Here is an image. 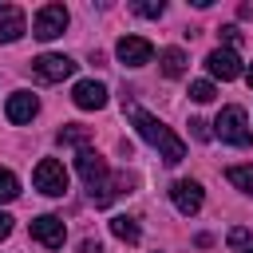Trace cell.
<instances>
[{"label": "cell", "instance_id": "30bf717a", "mask_svg": "<svg viewBox=\"0 0 253 253\" xmlns=\"http://www.w3.org/2000/svg\"><path fill=\"white\" fill-rule=\"evenodd\" d=\"M202 198H206V194H202V186H198L194 178H182V182H174V186H170V202H174V206H178V213H186V217L202 210Z\"/></svg>", "mask_w": 253, "mask_h": 253}, {"label": "cell", "instance_id": "603a6c76", "mask_svg": "<svg viewBox=\"0 0 253 253\" xmlns=\"http://www.w3.org/2000/svg\"><path fill=\"white\" fill-rule=\"evenodd\" d=\"M79 253H103V245H99V241H91V237H87V241H79Z\"/></svg>", "mask_w": 253, "mask_h": 253}, {"label": "cell", "instance_id": "484cf974", "mask_svg": "<svg viewBox=\"0 0 253 253\" xmlns=\"http://www.w3.org/2000/svg\"><path fill=\"white\" fill-rule=\"evenodd\" d=\"M245 253H253V245H249V249H245Z\"/></svg>", "mask_w": 253, "mask_h": 253}, {"label": "cell", "instance_id": "2e32d148", "mask_svg": "<svg viewBox=\"0 0 253 253\" xmlns=\"http://www.w3.org/2000/svg\"><path fill=\"white\" fill-rule=\"evenodd\" d=\"M87 138H91V130L79 126V123H67V126L59 130V142H67V146H87Z\"/></svg>", "mask_w": 253, "mask_h": 253}, {"label": "cell", "instance_id": "4fadbf2b", "mask_svg": "<svg viewBox=\"0 0 253 253\" xmlns=\"http://www.w3.org/2000/svg\"><path fill=\"white\" fill-rule=\"evenodd\" d=\"M158 67H162L166 79H178V75L186 71V51H182V47H166V51L158 55Z\"/></svg>", "mask_w": 253, "mask_h": 253}, {"label": "cell", "instance_id": "d4e9b609", "mask_svg": "<svg viewBox=\"0 0 253 253\" xmlns=\"http://www.w3.org/2000/svg\"><path fill=\"white\" fill-rule=\"evenodd\" d=\"M245 79H249V87H253V63H249V71H245Z\"/></svg>", "mask_w": 253, "mask_h": 253}, {"label": "cell", "instance_id": "44dd1931", "mask_svg": "<svg viewBox=\"0 0 253 253\" xmlns=\"http://www.w3.org/2000/svg\"><path fill=\"white\" fill-rule=\"evenodd\" d=\"M229 245H249V229L245 225H233L229 229Z\"/></svg>", "mask_w": 253, "mask_h": 253}, {"label": "cell", "instance_id": "9c48e42d", "mask_svg": "<svg viewBox=\"0 0 253 253\" xmlns=\"http://www.w3.org/2000/svg\"><path fill=\"white\" fill-rule=\"evenodd\" d=\"M71 103L79 111H99V107H107V87L99 79H79L71 87Z\"/></svg>", "mask_w": 253, "mask_h": 253}, {"label": "cell", "instance_id": "9a60e30c", "mask_svg": "<svg viewBox=\"0 0 253 253\" xmlns=\"http://www.w3.org/2000/svg\"><path fill=\"white\" fill-rule=\"evenodd\" d=\"M225 178H229L241 194H249V198H253V162H249V166H229V170H225Z\"/></svg>", "mask_w": 253, "mask_h": 253}, {"label": "cell", "instance_id": "d6986e66", "mask_svg": "<svg viewBox=\"0 0 253 253\" xmlns=\"http://www.w3.org/2000/svg\"><path fill=\"white\" fill-rule=\"evenodd\" d=\"M130 8H134V12H138V16H150V20H154V16H162V12H166V4H162V0H134V4H130Z\"/></svg>", "mask_w": 253, "mask_h": 253}, {"label": "cell", "instance_id": "cb8c5ba5", "mask_svg": "<svg viewBox=\"0 0 253 253\" xmlns=\"http://www.w3.org/2000/svg\"><path fill=\"white\" fill-rule=\"evenodd\" d=\"M8 233H12V217H8V213H4V210H0V241H4V237H8Z\"/></svg>", "mask_w": 253, "mask_h": 253}, {"label": "cell", "instance_id": "7a4b0ae2", "mask_svg": "<svg viewBox=\"0 0 253 253\" xmlns=\"http://www.w3.org/2000/svg\"><path fill=\"white\" fill-rule=\"evenodd\" d=\"M210 134L221 138V142H229V146H249V142H253L249 119H245L241 107H221V115L213 119V130H210Z\"/></svg>", "mask_w": 253, "mask_h": 253}, {"label": "cell", "instance_id": "6da1fadb", "mask_svg": "<svg viewBox=\"0 0 253 253\" xmlns=\"http://www.w3.org/2000/svg\"><path fill=\"white\" fill-rule=\"evenodd\" d=\"M123 111L130 115V123H134V130H138V138H146L154 150H158V158L166 162V166H178L182 158H186V142L162 123V119H154V115H146L138 103H130L126 95H123Z\"/></svg>", "mask_w": 253, "mask_h": 253}, {"label": "cell", "instance_id": "ffe728a7", "mask_svg": "<svg viewBox=\"0 0 253 253\" xmlns=\"http://www.w3.org/2000/svg\"><path fill=\"white\" fill-rule=\"evenodd\" d=\"M190 134H194L198 142H206V138H213V134H210V123H202V119H190Z\"/></svg>", "mask_w": 253, "mask_h": 253}, {"label": "cell", "instance_id": "52a82bcc", "mask_svg": "<svg viewBox=\"0 0 253 253\" xmlns=\"http://www.w3.org/2000/svg\"><path fill=\"white\" fill-rule=\"evenodd\" d=\"M32 237H36L43 249H59L63 237H67L63 217H55V213H40V217H32Z\"/></svg>", "mask_w": 253, "mask_h": 253}, {"label": "cell", "instance_id": "8992f818", "mask_svg": "<svg viewBox=\"0 0 253 253\" xmlns=\"http://www.w3.org/2000/svg\"><path fill=\"white\" fill-rule=\"evenodd\" d=\"M32 71H36L43 83H63V79L75 71V59H71V55H55V51H47V55L32 59Z\"/></svg>", "mask_w": 253, "mask_h": 253}, {"label": "cell", "instance_id": "7402d4cb", "mask_svg": "<svg viewBox=\"0 0 253 253\" xmlns=\"http://www.w3.org/2000/svg\"><path fill=\"white\" fill-rule=\"evenodd\" d=\"M217 36H221L225 43H241V32H237L233 24H225V28H217Z\"/></svg>", "mask_w": 253, "mask_h": 253}, {"label": "cell", "instance_id": "7c38bea8", "mask_svg": "<svg viewBox=\"0 0 253 253\" xmlns=\"http://www.w3.org/2000/svg\"><path fill=\"white\" fill-rule=\"evenodd\" d=\"M24 36V12L16 4H0V43H16Z\"/></svg>", "mask_w": 253, "mask_h": 253}, {"label": "cell", "instance_id": "ba28073f", "mask_svg": "<svg viewBox=\"0 0 253 253\" xmlns=\"http://www.w3.org/2000/svg\"><path fill=\"white\" fill-rule=\"evenodd\" d=\"M206 67H210V75H213V79L229 83V79H237V75H241V55H237L233 47H217V51H210V55H206Z\"/></svg>", "mask_w": 253, "mask_h": 253}, {"label": "cell", "instance_id": "5bb4252c", "mask_svg": "<svg viewBox=\"0 0 253 253\" xmlns=\"http://www.w3.org/2000/svg\"><path fill=\"white\" fill-rule=\"evenodd\" d=\"M111 233H115L119 241L134 245V241H138V221H134V217H126V213H119V217H111Z\"/></svg>", "mask_w": 253, "mask_h": 253}, {"label": "cell", "instance_id": "ac0fdd59", "mask_svg": "<svg viewBox=\"0 0 253 253\" xmlns=\"http://www.w3.org/2000/svg\"><path fill=\"white\" fill-rule=\"evenodd\" d=\"M213 95H217V91H213V83H210V79H198V83H190V99H194V103H210Z\"/></svg>", "mask_w": 253, "mask_h": 253}, {"label": "cell", "instance_id": "277c9868", "mask_svg": "<svg viewBox=\"0 0 253 253\" xmlns=\"http://www.w3.org/2000/svg\"><path fill=\"white\" fill-rule=\"evenodd\" d=\"M67 8L63 4H43L40 12H36V20H32V36L36 40H55V36H63V28H67Z\"/></svg>", "mask_w": 253, "mask_h": 253}, {"label": "cell", "instance_id": "3957f363", "mask_svg": "<svg viewBox=\"0 0 253 253\" xmlns=\"http://www.w3.org/2000/svg\"><path fill=\"white\" fill-rule=\"evenodd\" d=\"M32 182H36L40 194H47V198H63V190H67V170H63L59 158H40L36 170H32Z\"/></svg>", "mask_w": 253, "mask_h": 253}, {"label": "cell", "instance_id": "8fae6325", "mask_svg": "<svg viewBox=\"0 0 253 253\" xmlns=\"http://www.w3.org/2000/svg\"><path fill=\"white\" fill-rule=\"evenodd\" d=\"M36 111H40V99H36L32 91H16V95H8V103H4L8 123H32Z\"/></svg>", "mask_w": 253, "mask_h": 253}, {"label": "cell", "instance_id": "5b68a950", "mask_svg": "<svg viewBox=\"0 0 253 253\" xmlns=\"http://www.w3.org/2000/svg\"><path fill=\"white\" fill-rule=\"evenodd\" d=\"M115 55H119V63H126V67H146V63L154 59V43L142 40V36H123V40L115 43Z\"/></svg>", "mask_w": 253, "mask_h": 253}, {"label": "cell", "instance_id": "e0dca14e", "mask_svg": "<svg viewBox=\"0 0 253 253\" xmlns=\"http://www.w3.org/2000/svg\"><path fill=\"white\" fill-rule=\"evenodd\" d=\"M16 194H20V182H16V174L0 166V202H12Z\"/></svg>", "mask_w": 253, "mask_h": 253}]
</instances>
